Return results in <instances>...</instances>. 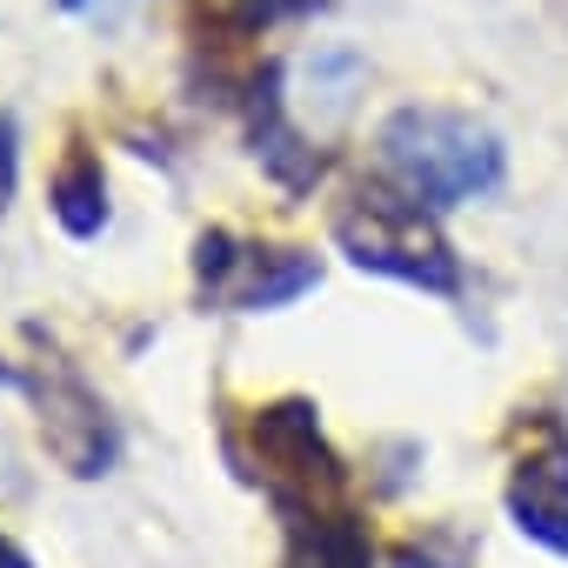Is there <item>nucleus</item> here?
I'll return each mask as SVG.
<instances>
[{"label": "nucleus", "mask_w": 568, "mask_h": 568, "mask_svg": "<svg viewBox=\"0 0 568 568\" xmlns=\"http://www.w3.org/2000/svg\"><path fill=\"white\" fill-rule=\"evenodd\" d=\"M382 161L422 207H462L501 187V141L455 108H402L382 128Z\"/></svg>", "instance_id": "obj_1"}, {"label": "nucleus", "mask_w": 568, "mask_h": 568, "mask_svg": "<svg viewBox=\"0 0 568 568\" xmlns=\"http://www.w3.org/2000/svg\"><path fill=\"white\" fill-rule=\"evenodd\" d=\"M335 241L368 274L408 281V288H428V295L455 288V254H448V241L435 234V221L422 214V201L408 187H362L355 201H342Z\"/></svg>", "instance_id": "obj_2"}, {"label": "nucleus", "mask_w": 568, "mask_h": 568, "mask_svg": "<svg viewBox=\"0 0 568 568\" xmlns=\"http://www.w3.org/2000/svg\"><path fill=\"white\" fill-rule=\"evenodd\" d=\"M322 281V261L302 247H241L234 234H201V295L241 315L288 308Z\"/></svg>", "instance_id": "obj_3"}, {"label": "nucleus", "mask_w": 568, "mask_h": 568, "mask_svg": "<svg viewBox=\"0 0 568 568\" xmlns=\"http://www.w3.org/2000/svg\"><path fill=\"white\" fill-rule=\"evenodd\" d=\"M34 395H41V435H48V455H54L68 475H108V462H114L108 408H101L81 382H48V388H34Z\"/></svg>", "instance_id": "obj_4"}, {"label": "nucleus", "mask_w": 568, "mask_h": 568, "mask_svg": "<svg viewBox=\"0 0 568 568\" xmlns=\"http://www.w3.org/2000/svg\"><path fill=\"white\" fill-rule=\"evenodd\" d=\"M508 515L528 541H541L548 555L568 561V442H541L521 455V468L508 481Z\"/></svg>", "instance_id": "obj_5"}, {"label": "nucleus", "mask_w": 568, "mask_h": 568, "mask_svg": "<svg viewBox=\"0 0 568 568\" xmlns=\"http://www.w3.org/2000/svg\"><path fill=\"white\" fill-rule=\"evenodd\" d=\"M48 201H54V221H61L74 241L101 234V227H108V174H101V161H94V154H68V161L54 168Z\"/></svg>", "instance_id": "obj_6"}, {"label": "nucleus", "mask_w": 568, "mask_h": 568, "mask_svg": "<svg viewBox=\"0 0 568 568\" xmlns=\"http://www.w3.org/2000/svg\"><path fill=\"white\" fill-rule=\"evenodd\" d=\"M14 168H21V148H14V121H0V207L14 194Z\"/></svg>", "instance_id": "obj_7"}, {"label": "nucleus", "mask_w": 568, "mask_h": 568, "mask_svg": "<svg viewBox=\"0 0 568 568\" xmlns=\"http://www.w3.org/2000/svg\"><path fill=\"white\" fill-rule=\"evenodd\" d=\"M0 568H34V561H28V548H21L14 535H0Z\"/></svg>", "instance_id": "obj_8"}]
</instances>
